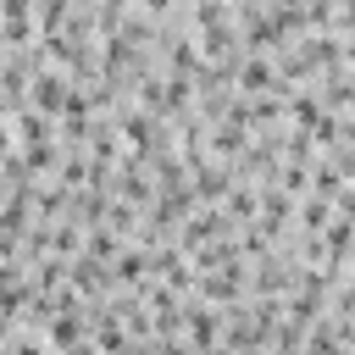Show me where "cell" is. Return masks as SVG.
Instances as JSON below:
<instances>
[{
	"instance_id": "cell-1",
	"label": "cell",
	"mask_w": 355,
	"mask_h": 355,
	"mask_svg": "<svg viewBox=\"0 0 355 355\" xmlns=\"http://www.w3.org/2000/svg\"><path fill=\"white\" fill-rule=\"evenodd\" d=\"M67 100H72V89H67V78L61 72H33V111H67Z\"/></svg>"
},
{
	"instance_id": "cell-2",
	"label": "cell",
	"mask_w": 355,
	"mask_h": 355,
	"mask_svg": "<svg viewBox=\"0 0 355 355\" xmlns=\"http://www.w3.org/2000/svg\"><path fill=\"white\" fill-rule=\"evenodd\" d=\"M261 83H272V61L250 55V61H244V89H261Z\"/></svg>"
},
{
	"instance_id": "cell-3",
	"label": "cell",
	"mask_w": 355,
	"mask_h": 355,
	"mask_svg": "<svg viewBox=\"0 0 355 355\" xmlns=\"http://www.w3.org/2000/svg\"><path fill=\"white\" fill-rule=\"evenodd\" d=\"M189 333L211 349V338H216V322H211V311H189Z\"/></svg>"
}]
</instances>
